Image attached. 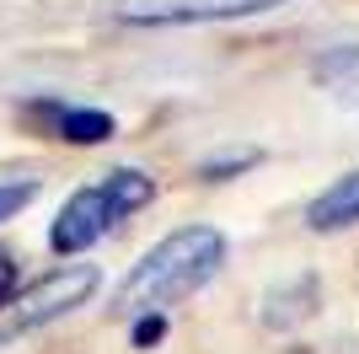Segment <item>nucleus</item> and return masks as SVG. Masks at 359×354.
Wrapping results in <instances>:
<instances>
[{
	"instance_id": "nucleus-2",
	"label": "nucleus",
	"mask_w": 359,
	"mask_h": 354,
	"mask_svg": "<svg viewBox=\"0 0 359 354\" xmlns=\"http://www.w3.org/2000/svg\"><path fill=\"white\" fill-rule=\"evenodd\" d=\"M150 199H156V183L135 166H118V172L86 183L81 193H70V204L60 209L48 242H54V252H81L91 242H102L118 221H129L135 209H145Z\"/></svg>"
},
{
	"instance_id": "nucleus-6",
	"label": "nucleus",
	"mask_w": 359,
	"mask_h": 354,
	"mask_svg": "<svg viewBox=\"0 0 359 354\" xmlns=\"http://www.w3.org/2000/svg\"><path fill=\"white\" fill-rule=\"evenodd\" d=\"M348 221H359V172L338 177V183L311 204V225L316 231H338V225H348Z\"/></svg>"
},
{
	"instance_id": "nucleus-1",
	"label": "nucleus",
	"mask_w": 359,
	"mask_h": 354,
	"mask_svg": "<svg viewBox=\"0 0 359 354\" xmlns=\"http://www.w3.org/2000/svg\"><path fill=\"white\" fill-rule=\"evenodd\" d=\"M225 263V236L215 225H182V231L161 236L156 247L129 268V280L113 295L118 317H156L161 306L182 301V295L204 290Z\"/></svg>"
},
{
	"instance_id": "nucleus-8",
	"label": "nucleus",
	"mask_w": 359,
	"mask_h": 354,
	"mask_svg": "<svg viewBox=\"0 0 359 354\" xmlns=\"http://www.w3.org/2000/svg\"><path fill=\"white\" fill-rule=\"evenodd\" d=\"M16 290H22V274H16L11 252H0V306H6V301H11Z\"/></svg>"
},
{
	"instance_id": "nucleus-5",
	"label": "nucleus",
	"mask_w": 359,
	"mask_h": 354,
	"mask_svg": "<svg viewBox=\"0 0 359 354\" xmlns=\"http://www.w3.org/2000/svg\"><path fill=\"white\" fill-rule=\"evenodd\" d=\"M27 118L38 124V134L70 140V145H102V140H113V118L102 107H75V103H60V97H43V103L27 107Z\"/></svg>"
},
{
	"instance_id": "nucleus-7",
	"label": "nucleus",
	"mask_w": 359,
	"mask_h": 354,
	"mask_svg": "<svg viewBox=\"0 0 359 354\" xmlns=\"http://www.w3.org/2000/svg\"><path fill=\"white\" fill-rule=\"evenodd\" d=\"M38 199V183H0V221H11V215H22V209Z\"/></svg>"
},
{
	"instance_id": "nucleus-4",
	"label": "nucleus",
	"mask_w": 359,
	"mask_h": 354,
	"mask_svg": "<svg viewBox=\"0 0 359 354\" xmlns=\"http://www.w3.org/2000/svg\"><path fill=\"white\" fill-rule=\"evenodd\" d=\"M285 0H123V22H145V27H182V22H231V16H257L273 11Z\"/></svg>"
},
{
	"instance_id": "nucleus-3",
	"label": "nucleus",
	"mask_w": 359,
	"mask_h": 354,
	"mask_svg": "<svg viewBox=\"0 0 359 354\" xmlns=\"http://www.w3.org/2000/svg\"><path fill=\"white\" fill-rule=\"evenodd\" d=\"M97 290V268L91 263H65L54 268V274H43V280L22 284V290L0 306V343L22 339V333H32V327L54 322V317H65V311H75L86 295Z\"/></svg>"
}]
</instances>
